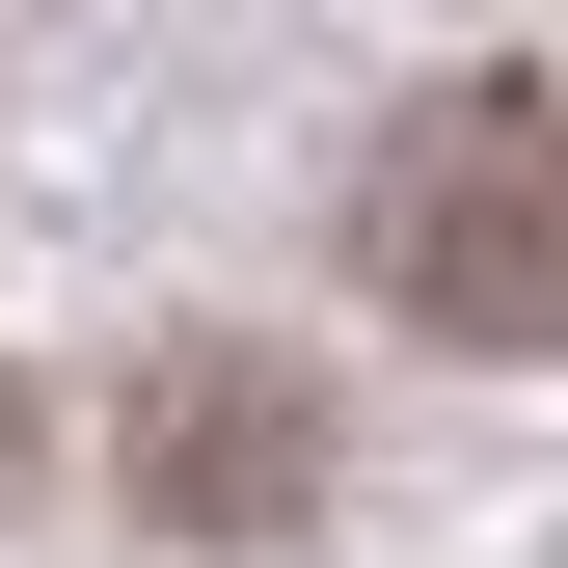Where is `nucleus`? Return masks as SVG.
<instances>
[{"mask_svg":"<svg viewBox=\"0 0 568 568\" xmlns=\"http://www.w3.org/2000/svg\"><path fill=\"white\" fill-rule=\"evenodd\" d=\"M379 271H406L460 352H541V325H568V109L515 82V54L379 135Z\"/></svg>","mask_w":568,"mask_h":568,"instance_id":"f257e3e1","label":"nucleus"}]
</instances>
